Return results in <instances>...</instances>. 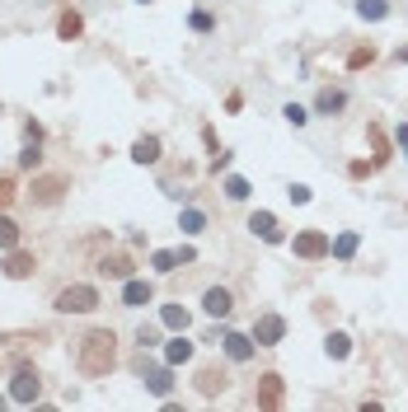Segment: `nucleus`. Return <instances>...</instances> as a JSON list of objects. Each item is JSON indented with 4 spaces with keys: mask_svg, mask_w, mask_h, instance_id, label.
Segmentation results:
<instances>
[{
    "mask_svg": "<svg viewBox=\"0 0 408 412\" xmlns=\"http://www.w3.org/2000/svg\"><path fill=\"white\" fill-rule=\"evenodd\" d=\"M75 366H80V375H90V379L108 375V370L117 366V337L108 333V328L90 333L85 342H80V356H75Z\"/></svg>",
    "mask_w": 408,
    "mask_h": 412,
    "instance_id": "obj_1",
    "label": "nucleus"
},
{
    "mask_svg": "<svg viewBox=\"0 0 408 412\" xmlns=\"http://www.w3.org/2000/svg\"><path fill=\"white\" fill-rule=\"evenodd\" d=\"M57 305L61 314H90V310H99V290L94 286H66V290H57Z\"/></svg>",
    "mask_w": 408,
    "mask_h": 412,
    "instance_id": "obj_2",
    "label": "nucleus"
},
{
    "mask_svg": "<svg viewBox=\"0 0 408 412\" xmlns=\"http://www.w3.org/2000/svg\"><path fill=\"white\" fill-rule=\"evenodd\" d=\"M38 393H43V379H38L28 366H23V370H14V379H10V403L28 408V403H38Z\"/></svg>",
    "mask_w": 408,
    "mask_h": 412,
    "instance_id": "obj_3",
    "label": "nucleus"
},
{
    "mask_svg": "<svg viewBox=\"0 0 408 412\" xmlns=\"http://www.w3.org/2000/svg\"><path fill=\"white\" fill-rule=\"evenodd\" d=\"M66 188H70L66 174H43V179H33V192H28V197H33L38 206H52V201H61Z\"/></svg>",
    "mask_w": 408,
    "mask_h": 412,
    "instance_id": "obj_4",
    "label": "nucleus"
},
{
    "mask_svg": "<svg viewBox=\"0 0 408 412\" xmlns=\"http://www.w3.org/2000/svg\"><path fill=\"white\" fill-rule=\"evenodd\" d=\"M286 337V319L282 314H258V319H253V342L258 347H277Z\"/></svg>",
    "mask_w": 408,
    "mask_h": 412,
    "instance_id": "obj_5",
    "label": "nucleus"
},
{
    "mask_svg": "<svg viewBox=\"0 0 408 412\" xmlns=\"http://www.w3.org/2000/svg\"><path fill=\"white\" fill-rule=\"evenodd\" d=\"M329 244H333V239H329L324 230H300V234L291 239L295 258H324V253H329Z\"/></svg>",
    "mask_w": 408,
    "mask_h": 412,
    "instance_id": "obj_6",
    "label": "nucleus"
},
{
    "mask_svg": "<svg viewBox=\"0 0 408 412\" xmlns=\"http://www.w3.org/2000/svg\"><path fill=\"white\" fill-rule=\"evenodd\" d=\"M221 347H226V356L235 361V366H244V361H253V352H258V342H253V333H221Z\"/></svg>",
    "mask_w": 408,
    "mask_h": 412,
    "instance_id": "obj_7",
    "label": "nucleus"
},
{
    "mask_svg": "<svg viewBox=\"0 0 408 412\" xmlns=\"http://www.w3.org/2000/svg\"><path fill=\"white\" fill-rule=\"evenodd\" d=\"M150 300H155V286H150L146 277H127L122 281V305L127 310H146Z\"/></svg>",
    "mask_w": 408,
    "mask_h": 412,
    "instance_id": "obj_8",
    "label": "nucleus"
},
{
    "mask_svg": "<svg viewBox=\"0 0 408 412\" xmlns=\"http://www.w3.org/2000/svg\"><path fill=\"white\" fill-rule=\"evenodd\" d=\"M141 379H146L150 393L169 398V389H174V366H169V361H164V366H141Z\"/></svg>",
    "mask_w": 408,
    "mask_h": 412,
    "instance_id": "obj_9",
    "label": "nucleus"
},
{
    "mask_svg": "<svg viewBox=\"0 0 408 412\" xmlns=\"http://www.w3.org/2000/svg\"><path fill=\"white\" fill-rule=\"evenodd\" d=\"M202 310L211 314V319H230V310H235V295H230L226 286H211L202 295Z\"/></svg>",
    "mask_w": 408,
    "mask_h": 412,
    "instance_id": "obj_10",
    "label": "nucleus"
},
{
    "mask_svg": "<svg viewBox=\"0 0 408 412\" xmlns=\"http://www.w3.org/2000/svg\"><path fill=\"white\" fill-rule=\"evenodd\" d=\"M33 268H38L33 253H19V248H10V253H5V268H0V272H5L10 281H23V277H33Z\"/></svg>",
    "mask_w": 408,
    "mask_h": 412,
    "instance_id": "obj_11",
    "label": "nucleus"
},
{
    "mask_svg": "<svg viewBox=\"0 0 408 412\" xmlns=\"http://www.w3.org/2000/svg\"><path fill=\"white\" fill-rule=\"evenodd\" d=\"M249 230L258 234L263 244H282V230H277V216H272V211H253L249 216Z\"/></svg>",
    "mask_w": 408,
    "mask_h": 412,
    "instance_id": "obj_12",
    "label": "nucleus"
},
{
    "mask_svg": "<svg viewBox=\"0 0 408 412\" xmlns=\"http://www.w3.org/2000/svg\"><path fill=\"white\" fill-rule=\"evenodd\" d=\"M253 403H258V408H277V403H282V375H263L258 389H253Z\"/></svg>",
    "mask_w": 408,
    "mask_h": 412,
    "instance_id": "obj_13",
    "label": "nucleus"
},
{
    "mask_svg": "<svg viewBox=\"0 0 408 412\" xmlns=\"http://www.w3.org/2000/svg\"><path fill=\"white\" fill-rule=\"evenodd\" d=\"M226 384H230V379H226V370H221V366H206L202 375H197V393H202V398H216Z\"/></svg>",
    "mask_w": 408,
    "mask_h": 412,
    "instance_id": "obj_14",
    "label": "nucleus"
},
{
    "mask_svg": "<svg viewBox=\"0 0 408 412\" xmlns=\"http://www.w3.org/2000/svg\"><path fill=\"white\" fill-rule=\"evenodd\" d=\"M342 108H347V94L342 90H319V99H315L319 117H333V112H342Z\"/></svg>",
    "mask_w": 408,
    "mask_h": 412,
    "instance_id": "obj_15",
    "label": "nucleus"
},
{
    "mask_svg": "<svg viewBox=\"0 0 408 412\" xmlns=\"http://www.w3.org/2000/svg\"><path fill=\"white\" fill-rule=\"evenodd\" d=\"M159 323H164L169 333H188V323H193V314L183 310V305H164V310H159Z\"/></svg>",
    "mask_w": 408,
    "mask_h": 412,
    "instance_id": "obj_16",
    "label": "nucleus"
},
{
    "mask_svg": "<svg viewBox=\"0 0 408 412\" xmlns=\"http://www.w3.org/2000/svg\"><path fill=\"white\" fill-rule=\"evenodd\" d=\"M159 150H164L159 136H141V141L132 145V159H136V164H159Z\"/></svg>",
    "mask_w": 408,
    "mask_h": 412,
    "instance_id": "obj_17",
    "label": "nucleus"
},
{
    "mask_svg": "<svg viewBox=\"0 0 408 412\" xmlns=\"http://www.w3.org/2000/svg\"><path fill=\"white\" fill-rule=\"evenodd\" d=\"M164 361H169V366H183V361H193V342H188V337H174L169 347H164Z\"/></svg>",
    "mask_w": 408,
    "mask_h": 412,
    "instance_id": "obj_18",
    "label": "nucleus"
},
{
    "mask_svg": "<svg viewBox=\"0 0 408 412\" xmlns=\"http://www.w3.org/2000/svg\"><path fill=\"white\" fill-rule=\"evenodd\" d=\"M179 230H183V234H202V230H206V216L197 211V206H183V216H179Z\"/></svg>",
    "mask_w": 408,
    "mask_h": 412,
    "instance_id": "obj_19",
    "label": "nucleus"
},
{
    "mask_svg": "<svg viewBox=\"0 0 408 412\" xmlns=\"http://www.w3.org/2000/svg\"><path fill=\"white\" fill-rule=\"evenodd\" d=\"M324 352H329L333 361H347V352H352V337H347V333H329V337H324Z\"/></svg>",
    "mask_w": 408,
    "mask_h": 412,
    "instance_id": "obj_20",
    "label": "nucleus"
},
{
    "mask_svg": "<svg viewBox=\"0 0 408 412\" xmlns=\"http://www.w3.org/2000/svg\"><path fill=\"white\" fill-rule=\"evenodd\" d=\"M10 248H19V225L10 216H0V253H10Z\"/></svg>",
    "mask_w": 408,
    "mask_h": 412,
    "instance_id": "obj_21",
    "label": "nucleus"
},
{
    "mask_svg": "<svg viewBox=\"0 0 408 412\" xmlns=\"http://www.w3.org/2000/svg\"><path fill=\"white\" fill-rule=\"evenodd\" d=\"M221 192H226L230 201H249V179H239V174H230V179L221 183Z\"/></svg>",
    "mask_w": 408,
    "mask_h": 412,
    "instance_id": "obj_22",
    "label": "nucleus"
},
{
    "mask_svg": "<svg viewBox=\"0 0 408 412\" xmlns=\"http://www.w3.org/2000/svg\"><path fill=\"white\" fill-rule=\"evenodd\" d=\"M179 263H183V258H179V248H159V253L150 258V268H155V272H164V277H169V272L179 268Z\"/></svg>",
    "mask_w": 408,
    "mask_h": 412,
    "instance_id": "obj_23",
    "label": "nucleus"
},
{
    "mask_svg": "<svg viewBox=\"0 0 408 412\" xmlns=\"http://www.w3.org/2000/svg\"><path fill=\"white\" fill-rule=\"evenodd\" d=\"M329 253H333V258H342V263H347V258L357 253V234H352V230H347V234H338V239H333V244H329Z\"/></svg>",
    "mask_w": 408,
    "mask_h": 412,
    "instance_id": "obj_24",
    "label": "nucleus"
},
{
    "mask_svg": "<svg viewBox=\"0 0 408 412\" xmlns=\"http://www.w3.org/2000/svg\"><path fill=\"white\" fill-rule=\"evenodd\" d=\"M357 14H362V19H385L389 0H357Z\"/></svg>",
    "mask_w": 408,
    "mask_h": 412,
    "instance_id": "obj_25",
    "label": "nucleus"
},
{
    "mask_svg": "<svg viewBox=\"0 0 408 412\" xmlns=\"http://www.w3.org/2000/svg\"><path fill=\"white\" fill-rule=\"evenodd\" d=\"M99 272H103V277H122L127 281V277H132V263H127V258H103Z\"/></svg>",
    "mask_w": 408,
    "mask_h": 412,
    "instance_id": "obj_26",
    "label": "nucleus"
},
{
    "mask_svg": "<svg viewBox=\"0 0 408 412\" xmlns=\"http://www.w3.org/2000/svg\"><path fill=\"white\" fill-rule=\"evenodd\" d=\"M366 136H371V150H375V164H385V159H389V141H385V132H380V127H371V132H366Z\"/></svg>",
    "mask_w": 408,
    "mask_h": 412,
    "instance_id": "obj_27",
    "label": "nucleus"
},
{
    "mask_svg": "<svg viewBox=\"0 0 408 412\" xmlns=\"http://www.w3.org/2000/svg\"><path fill=\"white\" fill-rule=\"evenodd\" d=\"M282 117H286L291 127H305V122H310V112L300 108V103H286V108H282Z\"/></svg>",
    "mask_w": 408,
    "mask_h": 412,
    "instance_id": "obj_28",
    "label": "nucleus"
},
{
    "mask_svg": "<svg viewBox=\"0 0 408 412\" xmlns=\"http://www.w3.org/2000/svg\"><path fill=\"white\" fill-rule=\"evenodd\" d=\"M136 342H141V347H159V328H155V323H141V328H136Z\"/></svg>",
    "mask_w": 408,
    "mask_h": 412,
    "instance_id": "obj_29",
    "label": "nucleus"
},
{
    "mask_svg": "<svg viewBox=\"0 0 408 412\" xmlns=\"http://www.w3.org/2000/svg\"><path fill=\"white\" fill-rule=\"evenodd\" d=\"M38 164H43V155H38V141L23 145V150H19V169H38Z\"/></svg>",
    "mask_w": 408,
    "mask_h": 412,
    "instance_id": "obj_30",
    "label": "nucleus"
},
{
    "mask_svg": "<svg viewBox=\"0 0 408 412\" xmlns=\"http://www.w3.org/2000/svg\"><path fill=\"white\" fill-rule=\"evenodd\" d=\"M57 33H61V38H80V14H61Z\"/></svg>",
    "mask_w": 408,
    "mask_h": 412,
    "instance_id": "obj_31",
    "label": "nucleus"
},
{
    "mask_svg": "<svg viewBox=\"0 0 408 412\" xmlns=\"http://www.w3.org/2000/svg\"><path fill=\"white\" fill-rule=\"evenodd\" d=\"M366 61H375V47H357V52L347 56V66L357 70V66H366Z\"/></svg>",
    "mask_w": 408,
    "mask_h": 412,
    "instance_id": "obj_32",
    "label": "nucleus"
},
{
    "mask_svg": "<svg viewBox=\"0 0 408 412\" xmlns=\"http://www.w3.org/2000/svg\"><path fill=\"white\" fill-rule=\"evenodd\" d=\"M188 23H193V28H197V33H211V14H206V10H193V19H188Z\"/></svg>",
    "mask_w": 408,
    "mask_h": 412,
    "instance_id": "obj_33",
    "label": "nucleus"
},
{
    "mask_svg": "<svg viewBox=\"0 0 408 412\" xmlns=\"http://www.w3.org/2000/svg\"><path fill=\"white\" fill-rule=\"evenodd\" d=\"M310 197H315V192H310V188H305V183H291V201H295V206H305V201H310Z\"/></svg>",
    "mask_w": 408,
    "mask_h": 412,
    "instance_id": "obj_34",
    "label": "nucleus"
},
{
    "mask_svg": "<svg viewBox=\"0 0 408 412\" xmlns=\"http://www.w3.org/2000/svg\"><path fill=\"white\" fill-rule=\"evenodd\" d=\"M10 201H14V183H10V179H0V211H5Z\"/></svg>",
    "mask_w": 408,
    "mask_h": 412,
    "instance_id": "obj_35",
    "label": "nucleus"
},
{
    "mask_svg": "<svg viewBox=\"0 0 408 412\" xmlns=\"http://www.w3.org/2000/svg\"><path fill=\"white\" fill-rule=\"evenodd\" d=\"M371 169H375V159H371V164H366V159H357V164H352V179H366Z\"/></svg>",
    "mask_w": 408,
    "mask_h": 412,
    "instance_id": "obj_36",
    "label": "nucleus"
},
{
    "mask_svg": "<svg viewBox=\"0 0 408 412\" xmlns=\"http://www.w3.org/2000/svg\"><path fill=\"white\" fill-rule=\"evenodd\" d=\"M394 141H399V145H408V122H399V132H394Z\"/></svg>",
    "mask_w": 408,
    "mask_h": 412,
    "instance_id": "obj_37",
    "label": "nucleus"
},
{
    "mask_svg": "<svg viewBox=\"0 0 408 412\" xmlns=\"http://www.w3.org/2000/svg\"><path fill=\"white\" fill-rule=\"evenodd\" d=\"M5 403H10V398H5V393H0V408H5Z\"/></svg>",
    "mask_w": 408,
    "mask_h": 412,
    "instance_id": "obj_38",
    "label": "nucleus"
},
{
    "mask_svg": "<svg viewBox=\"0 0 408 412\" xmlns=\"http://www.w3.org/2000/svg\"><path fill=\"white\" fill-rule=\"evenodd\" d=\"M136 5H150V0H136Z\"/></svg>",
    "mask_w": 408,
    "mask_h": 412,
    "instance_id": "obj_39",
    "label": "nucleus"
},
{
    "mask_svg": "<svg viewBox=\"0 0 408 412\" xmlns=\"http://www.w3.org/2000/svg\"><path fill=\"white\" fill-rule=\"evenodd\" d=\"M404 150H408V145H404Z\"/></svg>",
    "mask_w": 408,
    "mask_h": 412,
    "instance_id": "obj_40",
    "label": "nucleus"
}]
</instances>
